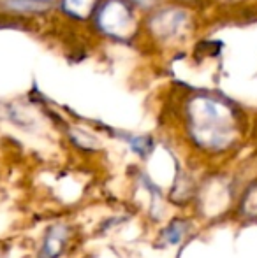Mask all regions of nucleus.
Returning <instances> with one entry per match:
<instances>
[{
  "mask_svg": "<svg viewBox=\"0 0 257 258\" xmlns=\"http://www.w3.org/2000/svg\"><path fill=\"white\" fill-rule=\"evenodd\" d=\"M65 228L57 225L52 228L48 235H46L44 246H42V258H57L60 255V251L64 249V242H65Z\"/></svg>",
  "mask_w": 257,
  "mask_h": 258,
  "instance_id": "obj_2",
  "label": "nucleus"
},
{
  "mask_svg": "<svg viewBox=\"0 0 257 258\" xmlns=\"http://www.w3.org/2000/svg\"><path fill=\"white\" fill-rule=\"evenodd\" d=\"M194 125L199 137H206L212 144H220L229 136V112L220 102L212 99H199L194 105Z\"/></svg>",
  "mask_w": 257,
  "mask_h": 258,
  "instance_id": "obj_1",
  "label": "nucleus"
},
{
  "mask_svg": "<svg viewBox=\"0 0 257 258\" xmlns=\"http://www.w3.org/2000/svg\"><path fill=\"white\" fill-rule=\"evenodd\" d=\"M183 230H185V227H183L180 221H173V223L166 228V239H168L169 242H178L183 235Z\"/></svg>",
  "mask_w": 257,
  "mask_h": 258,
  "instance_id": "obj_4",
  "label": "nucleus"
},
{
  "mask_svg": "<svg viewBox=\"0 0 257 258\" xmlns=\"http://www.w3.org/2000/svg\"><path fill=\"white\" fill-rule=\"evenodd\" d=\"M92 7H93V0H65V9L69 13L76 14V16L85 18Z\"/></svg>",
  "mask_w": 257,
  "mask_h": 258,
  "instance_id": "obj_3",
  "label": "nucleus"
}]
</instances>
